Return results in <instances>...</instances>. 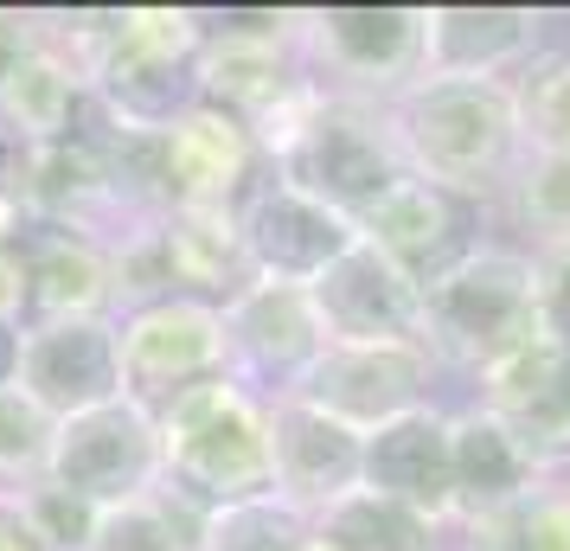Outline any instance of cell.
I'll return each instance as SVG.
<instances>
[{
	"mask_svg": "<svg viewBox=\"0 0 570 551\" xmlns=\"http://www.w3.org/2000/svg\"><path fill=\"white\" fill-rule=\"evenodd\" d=\"M58 52L78 65L97 104L122 129H174L199 104L206 13L193 7H109V13H39Z\"/></svg>",
	"mask_w": 570,
	"mask_h": 551,
	"instance_id": "6da1fadb",
	"label": "cell"
},
{
	"mask_svg": "<svg viewBox=\"0 0 570 551\" xmlns=\"http://www.w3.org/2000/svg\"><path fill=\"white\" fill-rule=\"evenodd\" d=\"M385 109L416 180H436L462 199L493 206L525 160V129L507 78H423Z\"/></svg>",
	"mask_w": 570,
	"mask_h": 551,
	"instance_id": "7a4b0ae2",
	"label": "cell"
},
{
	"mask_svg": "<svg viewBox=\"0 0 570 551\" xmlns=\"http://www.w3.org/2000/svg\"><path fill=\"white\" fill-rule=\"evenodd\" d=\"M160 430V481L180 488L199 506H237V500L276 494L269 474V397L237 378H212L199 392L155 411Z\"/></svg>",
	"mask_w": 570,
	"mask_h": 551,
	"instance_id": "3957f363",
	"label": "cell"
},
{
	"mask_svg": "<svg viewBox=\"0 0 570 551\" xmlns=\"http://www.w3.org/2000/svg\"><path fill=\"white\" fill-rule=\"evenodd\" d=\"M525 341H539V276L525 244L493 237L423 289V346L442 372L481 378Z\"/></svg>",
	"mask_w": 570,
	"mask_h": 551,
	"instance_id": "277c9868",
	"label": "cell"
},
{
	"mask_svg": "<svg viewBox=\"0 0 570 551\" xmlns=\"http://www.w3.org/2000/svg\"><path fill=\"white\" fill-rule=\"evenodd\" d=\"M276 174L288 186H302L308 199L334 206L340 218L365 225L397 186L411 180V160L397 148V129H391L385 104H353V97H327L321 90L308 129L283 148Z\"/></svg>",
	"mask_w": 570,
	"mask_h": 551,
	"instance_id": "5b68a950",
	"label": "cell"
},
{
	"mask_svg": "<svg viewBox=\"0 0 570 551\" xmlns=\"http://www.w3.org/2000/svg\"><path fill=\"white\" fill-rule=\"evenodd\" d=\"M302 65L327 97L397 104L423 83V7H302Z\"/></svg>",
	"mask_w": 570,
	"mask_h": 551,
	"instance_id": "8992f818",
	"label": "cell"
},
{
	"mask_svg": "<svg viewBox=\"0 0 570 551\" xmlns=\"http://www.w3.org/2000/svg\"><path fill=\"white\" fill-rule=\"evenodd\" d=\"M116 346H122V397L141 404L148 417L212 378H232L225 308L199 295H167L116 315Z\"/></svg>",
	"mask_w": 570,
	"mask_h": 551,
	"instance_id": "52a82bcc",
	"label": "cell"
},
{
	"mask_svg": "<svg viewBox=\"0 0 570 551\" xmlns=\"http://www.w3.org/2000/svg\"><path fill=\"white\" fill-rule=\"evenodd\" d=\"M436 378L442 366L430 360V346H404V341H327V353L308 366V378L288 397H302L314 411H327L346 430H385V423L411 417L423 404H436Z\"/></svg>",
	"mask_w": 570,
	"mask_h": 551,
	"instance_id": "ba28073f",
	"label": "cell"
},
{
	"mask_svg": "<svg viewBox=\"0 0 570 551\" xmlns=\"http://www.w3.org/2000/svg\"><path fill=\"white\" fill-rule=\"evenodd\" d=\"M46 481H58L65 494L90 500V506H129V500L155 494L160 488V430L155 417L116 397L97 404L83 417H65L52 436V469Z\"/></svg>",
	"mask_w": 570,
	"mask_h": 551,
	"instance_id": "9c48e42d",
	"label": "cell"
},
{
	"mask_svg": "<svg viewBox=\"0 0 570 551\" xmlns=\"http://www.w3.org/2000/svg\"><path fill=\"white\" fill-rule=\"evenodd\" d=\"M237 237H244L250 276L314 289V283L360 244V225L340 218L334 206L308 199L302 186H288L283 174L269 167V174L250 186V199L237 206Z\"/></svg>",
	"mask_w": 570,
	"mask_h": 551,
	"instance_id": "30bf717a",
	"label": "cell"
},
{
	"mask_svg": "<svg viewBox=\"0 0 570 551\" xmlns=\"http://www.w3.org/2000/svg\"><path fill=\"white\" fill-rule=\"evenodd\" d=\"M225 341H232V378L257 397H288L308 366L327 353V321L308 289L250 276L225 302Z\"/></svg>",
	"mask_w": 570,
	"mask_h": 551,
	"instance_id": "8fae6325",
	"label": "cell"
},
{
	"mask_svg": "<svg viewBox=\"0 0 570 551\" xmlns=\"http://www.w3.org/2000/svg\"><path fill=\"white\" fill-rule=\"evenodd\" d=\"M488 211L493 206H481V199H462V193H449V186L416 180L411 174V180L397 186L385 206L360 225V237L379 250V257L397 263L416 289H430V283H442L455 263L474 257L481 244H493Z\"/></svg>",
	"mask_w": 570,
	"mask_h": 551,
	"instance_id": "7c38bea8",
	"label": "cell"
},
{
	"mask_svg": "<svg viewBox=\"0 0 570 551\" xmlns=\"http://www.w3.org/2000/svg\"><path fill=\"white\" fill-rule=\"evenodd\" d=\"M20 392L52 423L83 417L97 404L122 397V346L116 315H78V321H32L20 341Z\"/></svg>",
	"mask_w": 570,
	"mask_h": 551,
	"instance_id": "4fadbf2b",
	"label": "cell"
},
{
	"mask_svg": "<svg viewBox=\"0 0 570 551\" xmlns=\"http://www.w3.org/2000/svg\"><path fill=\"white\" fill-rule=\"evenodd\" d=\"M160 174H167V211H237L269 174V160L232 109L199 97L174 129H160Z\"/></svg>",
	"mask_w": 570,
	"mask_h": 551,
	"instance_id": "5bb4252c",
	"label": "cell"
},
{
	"mask_svg": "<svg viewBox=\"0 0 570 551\" xmlns=\"http://www.w3.org/2000/svg\"><path fill=\"white\" fill-rule=\"evenodd\" d=\"M474 404L513 436L551 481L570 469V353L558 341H525L474 378Z\"/></svg>",
	"mask_w": 570,
	"mask_h": 551,
	"instance_id": "9a60e30c",
	"label": "cell"
},
{
	"mask_svg": "<svg viewBox=\"0 0 570 551\" xmlns=\"http://www.w3.org/2000/svg\"><path fill=\"white\" fill-rule=\"evenodd\" d=\"M13 269H20V321H78V315H116V263L97 237L71 225L27 218L7 232Z\"/></svg>",
	"mask_w": 570,
	"mask_h": 551,
	"instance_id": "2e32d148",
	"label": "cell"
},
{
	"mask_svg": "<svg viewBox=\"0 0 570 551\" xmlns=\"http://www.w3.org/2000/svg\"><path fill=\"white\" fill-rule=\"evenodd\" d=\"M365 469V436L314 411L302 397H269V474H276V500L321 513L340 494L360 488Z\"/></svg>",
	"mask_w": 570,
	"mask_h": 551,
	"instance_id": "e0dca14e",
	"label": "cell"
},
{
	"mask_svg": "<svg viewBox=\"0 0 570 551\" xmlns=\"http://www.w3.org/2000/svg\"><path fill=\"white\" fill-rule=\"evenodd\" d=\"M308 295H314V308H321V321H327V341L423 346V289H416L391 257H379L365 237L314 283Z\"/></svg>",
	"mask_w": 570,
	"mask_h": 551,
	"instance_id": "ac0fdd59",
	"label": "cell"
},
{
	"mask_svg": "<svg viewBox=\"0 0 570 551\" xmlns=\"http://www.w3.org/2000/svg\"><path fill=\"white\" fill-rule=\"evenodd\" d=\"M360 488L411 506L423 520H436L455 532V469H449V411L423 404L411 417L385 423L365 436V469Z\"/></svg>",
	"mask_w": 570,
	"mask_h": 551,
	"instance_id": "d6986e66",
	"label": "cell"
},
{
	"mask_svg": "<svg viewBox=\"0 0 570 551\" xmlns=\"http://www.w3.org/2000/svg\"><path fill=\"white\" fill-rule=\"evenodd\" d=\"M539 52V7H423V78H513Z\"/></svg>",
	"mask_w": 570,
	"mask_h": 551,
	"instance_id": "ffe728a7",
	"label": "cell"
},
{
	"mask_svg": "<svg viewBox=\"0 0 570 551\" xmlns=\"http://www.w3.org/2000/svg\"><path fill=\"white\" fill-rule=\"evenodd\" d=\"M449 469H455V532L507 513V506H519L525 494H539L551 481L474 397L462 411H449Z\"/></svg>",
	"mask_w": 570,
	"mask_h": 551,
	"instance_id": "44dd1931",
	"label": "cell"
},
{
	"mask_svg": "<svg viewBox=\"0 0 570 551\" xmlns=\"http://www.w3.org/2000/svg\"><path fill=\"white\" fill-rule=\"evenodd\" d=\"M160 244L174 263V283L180 295L199 302H232L250 283V257H244V237H237V211H160Z\"/></svg>",
	"mask_w": 570,
	"mask_h": 551,
	"instance_id": "7402d4cb",
	"label": "cell"
},
{
	"mask_svg": "<svg viewBox=\"0 0 570 551\" xmlns=\"http://www.w3.org/2000/svg\"><path fill=\"white\" fill-rule=\"evenodd\" d=\"M314 545L321 551H449L455 532L385 494H372V488H353V494H340L334 506L314 513Z\"/></svg>",
	"mask_w": 570,
	"mask_h": 551,
	"instance_id": "603a6c76",
	"label": "cell"
},
{
	"mask_svg": "<svg viewBox=\"0 0 570 551\" xmlns=\"http://www.w3.org/2000/svg\"><path fill=\"white\" fill-rule=\"evenodd\" d=\"M206 513L212 506H199V500H186L180 488L160 481L155 494L129 500V506H109L104 520H97L90 551H193Z\"/></svg>",
	"mask_w": 570,
	"mask_h": 551,
	"instance_id": "cb8c5ba5",
	"label": "cell"
},
{
	"mask_svg": "<svg viewBox=\"0 0 570 551\" xmlns=\"http://www.w3.org/2000/svg\"><path fill=\"white\" fill-rule=\"evenodd\" d=\"M493 211H500L519 237H525V250L570 237V160L525 148V160L513 167V180L500 186Z\"/></svg>",
	"mask_w": 570,
	"mask_h": 551,
	"instance_id": "d4e9b609",
	"label": "cell"
},
{
	"mask_svg": "<svg viewBox=\"0 0 570 551\" xmlns=\"http://www.w3.org/2000/svg\"><path fill=\"white\" fill-rule=\"evenodd\" d=\"M449 551H570V506L558 494V481H544L539 494H525L493 520L462 525Z\"/></svg>",
	"mask_w": 570,
	"mask_h": 551,
	"instance_id": "484cf974",
	"label": "cell"
},
{
	"mask_svg": "<svg viewBox=\"0 0 570 551\" xmlns=\"http://www.w3.org/2000/svg\"><path fill=\"white\" fill-rule=\"evenodd\" d=\"M308 539H314V520L302 506L263 494V500H237V506H212L193 551H295Z\"/></svg>",
	"mask_w": 570,
	"mask_h": 551,
	"instance_id": "4316f807",
	"label": "cell"
},
{
	"mask_svg": "<svg viewBox=\"0 0 570 551\" xmlns=\"http://www.w3.org/2000/svg\"><path fill=\"white\" fill-rule=\"evenodd\" d=\"M507 83H513L525 148H558V135L570 129V46H544Z\"/></svg>",
	"mask_w": 570,
	"mask_h": 551,
	"instance_id": "83f0119b",
	"label": "cell"
},
{
	"mask_svg": "<svg viewBox=\"0 0 570 551\" xmlns=\"http://www.w3.org/2000/svg\"><path fill=\"white\" fill-rule=\"evenodd\" d=\"M52 436H58V423L20 385L0 392V494H20L32 481H46V469H52Z\"/></svg>",
	"mask_w": 570,
	"mask_h": 551,
	"instance_id": "f1b7e54d",
	"label": "cell"
},
{
	"mask_svg": "<svg viewBox=\"0 0 570 551\" xmlns=\"http://www.w3.org/2000/svg\"><path fill=\"white\" fill-rule=\"evenodd\" d=\"M20 506H27L32 532L46 539V551H90L97 520H104V506L65 494L58 481H32V488H20Z\"/></svg>",
	"mask_w": 570,
	"mask_h": 551,
	"instance_id": "f546056e",
	"label": "cell"
},
{
	"mask_svg": "<svg viewBox=\"0 0 570 551\" xmlns=\"http://www.w3.org/2000/svg\"><path fill=\"white\" fill-rule=\"evenodd\" d=\"M532 276H539V334L570 353V237L532 250Z\"/></svg>",
	"mask_w": 570,
	"mask_h": 551,
	"instance_id": "4dcf8cb0",
	"label": "cell"
},
{
	"mask_svg": "<svg viewBox=\"0 0 570 551\" xmlns=\"http://www.w3.org/2000/svg\"><path fill=\"white\" fill-rule=\"evenodd\" d=\"M32 52H39V13L0 7V83L13 78V71H20Z\"/></svg>",
	"mask_w": 570,
	"mask_h": 551,
	"instance_id": "1f68e13d",
	"label": "cell"
},
{
	"mask_svg": "<svg viewBox=\"0 0 570 551\" xmlns=\"http://www.w3.org/2000/svg\"><path fill=\"white\" fill-rule=\"evenodd\" d=\"M0 551H46V539L32 532L20 494H0Z\"/></svg>",
	"mask_w": 570,
	"mask_h": 551,
	"instance_id": "d6a6232c",
	"label": "cell"
},
{
	"mask_svg": "<svg viewBox=\"0 0 570 551\" xmlns=\"http://www.w3.org/2000/svg\"><path fill=\"white\" fill-rule=\"evenodd\" d=\"M20 341H27V321L0 308V392H7L13 378H20Z\"/></svg>",
	"mask_w": 570,
	"mask_h": 551,
	"instance_id": "836d02e7",
	"label": "cell"
},
{
	"mask_svg": "<svg viewBox=\"0 0 570 551\" xmlns=\"http://www.w3.org/2000/svg\"><path fill=\"white\" fill-rule=\"evenodd\" d=\"M13 225H20V211H13V206H7V199H0V237L13 232Z\"/></svg>",
	"mask_w": 570,
	"mask_h": 551,
	"instance_id": "e575fe53",
	"label": "cell"
},
{
	"mask_svg": "<svg viewBox=\"0 0 570 551\" xmlns=\"http://www.w3.org/2000/svg\"><path fill=\"white\" fill-rule=\"evenodd\" d=\"M558 494H564V506H570V469H564V474H558Z\"/></svg>",
	"mask_w": 570,
	"mask_h": 551,
	"instance_id": "d590c367",
	"label": "cell"
},
{
	"mask_svg": "<svg viewBox=\"0 0 570 551\" xmlns=\"http://www.w3.org/2000/svg\"><path fill=\"white\" fill-rule=\"evenodd\" d=\"M295 551H321V545H314V539H308V545H295Z\"/></svg>",
	"mask_w": 570,
	"mask_h": 551,
	"instance_id": "8d00e7d4",
	"label": "cell"
}]
</instances>
